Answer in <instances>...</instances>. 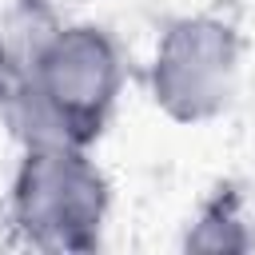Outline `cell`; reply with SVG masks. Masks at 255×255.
<instances>
[{"label":"cell","instance_id":"3957f363","mask_svg":"<svg viewBox=\"0 0 255 255\" xmlns=\"http://www.w3.org/2000/svg\"><path fill=\"white\" fill-rule=\"evenodd\" d=\"M239 36L215 16L171 20L151 56V100L175 124L223 116L239 92Z\"/></svg>","mask_w":255,"mask_h":255},{"label":"cell","instance_id":"7a4b0ae2","mask_svg":"<svg viewBox=\"0 0 255 255\" xmlns=\"http://www.w3.org/2000/svg\"><path fill=\"white\" fill-rule=\"evenodd\" d=\"M112 187L88 147L28 143L8 195L20 243L36 251H96L104 239Z\"/></svg>","mask_w":255,"mask_h":255},{"label":"cell","instance_id":"277c9868","mask_svg":"<svg viewBox=\"0 0 255 255\" xmlns=\"http://www.w3.org/2000/svg\"><path fill=\"white\" fill-rule=\"evenodd\" d=\"M183 247L187 251H247L251 247V231H247L239 195L235 191H219L199 211V219L187 227Z\"/></svg>","mask_w":255,"mask_h":255},{"label":"cell","instance_id":"6da1fadb","mask_svg":"<svg viewBox=\"0 0 255 255\" xmlns=\"http://www.w3.org/2000/svg\"><path fill=\"white\" fill-rule=\"evenodd\" d=\"M124 92V56L96 24L48 32L16 84L12 112L28 143L92 147L116 116Z\"/></svg>","mask_w":255,"mask_h":255}]
</instances>
